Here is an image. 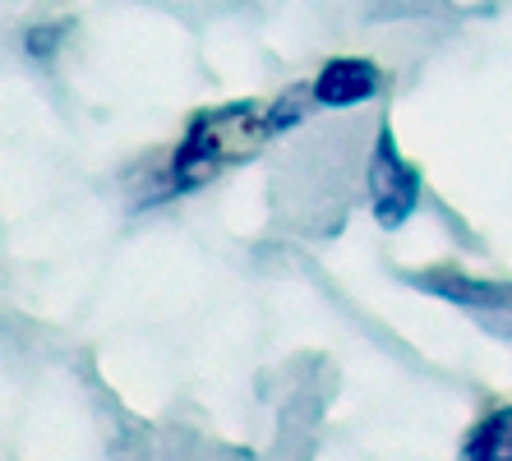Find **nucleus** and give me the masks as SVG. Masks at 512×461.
Returning a JSON list of instances; mask_svg holds the SVG:
<instances>
[{"label":"nucleus","instance_id":"39448f33","mask_svg":"<svg viewBox=\"0 0 512 461\" xmlns=\"http://www.w3.org/2000/svg\"><path fill=\"white\" fill-rule=\"evenodd\" d=\"M457 452L466 461H512V406H494L480 415Z\"/></svg>","mask_w":512,"mask_h":461},{"label":"nucleus","instance_id":"423d86ee","mask_svg":"<svg viewBox=\"0 0 512 461\" xmlns=\"http://www.w3.org/2000/svg\"><path fill=\"white\" fill-rule=\"evenodd\" d=\"M310 111H319L314 107V97H310V83H291L273 107H263V130H268V139L291 134L300 120H310Z\"/></svg>","mask_w":512,"mask_h":461},{"label":"nucleus","instance_id":"0eeeda50","mask_svg":"<svg viewBox=\"0 0 512 461\" xmlns=\"http://www.w3.org/2000/svg\"><path fill=\"white\" fill-rule=\"evenodd\" d=\"M65 33H70V24H33L24 33V56L28 60H51L60 47H65Z\"/></svg>","mask_w":512,"mask_h":461},{"label":"nucleus","instance_id":"20e7f679","mask_svg":"<svg viewBox=\"0 0 512 461\" xmlns=\"http://www.w3.org/2000/svg\"><path fill=\"white\" fill-rule=\"evenodd\" d=\"M383 93V70L374 60H360V56H333L323 60L319 74L310 79V97L319 111H351V107H365L374 97Z\"/></svg>","mask_w":512,"mask_h":461},{"label":"nucleus","instance_id":"f03ea898","mask_svg":"<svg viewBox=\"0 0 512 461\" xmlns=\"http://www.w3.org/2000/svg\"><path fill=\"white\" fill-rule=\"evenodd\" d=\"M365 194H370V213L383 231H402L416 217L420 199H425V176H420L416 162L402 157L388 120L374 134L370 162H365Z\"/></svg>","mask_w":512,"mask_h":461},{"label":"nucleus","instance_id":"7ed1b4c3","mask_svg":"<svg viewBox=\"0 0 512 461\" xmlns=\"http://www.w3.org/2000/svg\"><path fill=\"white\" fill-rule=\"evenodd\" d=\"M402 282L416 291L443 300V305L462 309L494 337L512 342V282H494V277H471L457 268H425V272H402Z\"/></svg>","mask_w":512,"mask_h":461},{"label":"nucleus","instance_id":"f257e3e1","mask_svg":"<svg viewBox=\"0 0 512 461\" xmlns=\"http://www.w3.org/2000/svg\"><path fill=\"white\" fill-rule=\"evenodd\" d=\"M259 143H268L259 102H227V107L194 111L180 143L171 148L162 185H167V194H194L236 162L254 157Z\"/></svg>","mask_w":512,"mask_h":461}]
</instances>
